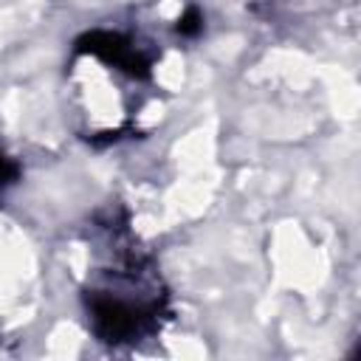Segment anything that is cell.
I'll use <instances>...</instances> for the list:
<instances>
[{
	"instance_id": "cell-1",
	"label": "cell",
	"mask_w": 361,
	"mask_h": 361,
	"mask_svg": "<svg viewBox=\"0 0 361 361\" xmlns=\"http://www.w3.org/2000/svg\"><path fill=\"white\" fill-rule=\"evenodd\" d=\"M14 178H17V166H14V161L6 158V155L0 152V189H6L8 183H14Z\"/></svg>"
}]
</instances>
